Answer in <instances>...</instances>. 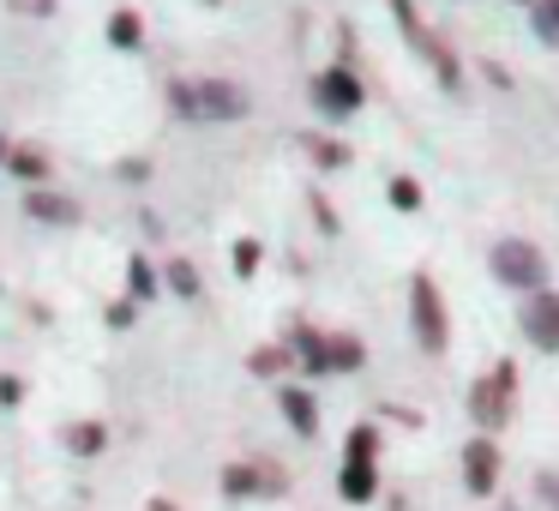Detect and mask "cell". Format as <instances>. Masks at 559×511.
<instances>
[{
    "instance_id": "cell-1",
    "label": "cell",
    "mask_w": 559,
    "mask_h": 511,
    "mask_svg": "<svg viewBox=\"0 0 559 511\" xmlns=\"http://www.w3.org/2000/svg\"><path fill=\"white\" fill-rule=\"evenodd\" d=\"M169 97L187 121H241L247 115V91L229 79H193V85H175Z\"/></svg>"
},
{
    "instance_id": "cell-2",
    "label": "cell",
    "mask_w": 559,
    "mask_h": 511,
    "mask_svg": "<svg viewBox=\"0 0 559 511\" xmlns=\"http://www.w3.org/2000/svg\"><path fill=\"white\" fill-rule=\"evenodd\" d=\"M487 265H493V277L506 283V289H542V277H547V259L535 253L530 241H499L493 253H487Z\"/></svg>"
},
{
    "instance_id": "cell-3",
    "label": "cell",
    "mask_w": 559,
    "mask_h": 511,
    "mask_svg": "<svg viewBox=\"0 0 559 511\" xmlns=\"http://www.w3.org/2000/svg\"><path fill=\"white\" fill-rule=\"evenodd\" d=\"M511 391H518V367H511V361H499L493 373L469 391V409H475V421H481L487 433L511 421Z\"/></svg>"
},
{
    "instance_id": "cell-4",
    "label": "cell",
    "mask_w": 559,
    "mask_h": 511,
    "mask_svg": "<svg viewBox=\"0 0 559 511\" xmlns=\"http://www.w3.org/2000/svg\"><path fill=\"white\" fill-rule=\"evenodd\" d=\"M409 319H415V343H421L427 355L445 349V301H439L433 277H415L409 283Z\"/></svg>"
},
{
    "instance_id": "cell-5",
    "label": "cell",
    "mask_w": 559,
    "mask_h": 511,
    "mask_svg": "<svg viewBox=\"0 0 559 511\" xmlns=\"http://www.w3.org/2000/svg\"><path fill=\"white\" fill-rule=\"evenodd\" d=\"M313 103L325 115H355L367 103V91H361V79H355L349 67H331V73L313 79Z\"/></svg>"
},
{
    "instance_id": "cell-6",
    "label": "cell",
    "mask_w": 559,
    "mask_h": 511,
    "mask_svg": "<svg viewBox=\"0 0 559 511\" xmlns=\"http://www.w3.org/2000/svg\"><path fill=\"white\" fill-rule=\"evenodd\" d=\"M523 331H530V343H535V349L559 355V295L535 289L530 301H523Z\"/></svg>"
},
{
    "instance_id": "cell-7",
    "label": "cell",
    "mask_w": 559,
    "mask_h": 511,
    "mask_svg": "<svg viewBox=\"0 0 559 511\" xmlns=\"http://www.w3.org/2000/svg\"><path fill=\"white\" fill-rule=\"evenodd\" d=\"M463 482H469V494H493L499 487V445L487 433L463 445Z\"/></svg>"
},
{
    "instance_id": "cell-8",
    "label": "cell",
    "mask_w": 559,
    "mask_h": 511,
    "mask_svg": "<svg viewBox=\"0 0 559 511\" xmlns=\"http://www.w3.org/2000/svg\"><path fill=\"white\" fill-rule=\"evenodd\" d=\"M283 415H289V427H295L301 439H313V433H319V403L307 397L301 385H283Z\"/></svg>"
},
{
    "instance_id": "cell-9",
    "label": "cell",
    "mask_w": 559,
    "mask_h": 511,
    "mask_svg": "<svg viewBox=\"0 0 559 511\" xmlns=\"http://www.w3.org/2000/svg\"><path fill=\"white\" fill-rule=\"evenodd\" d=\"M373 494H379L373 463H343V499H349V506H367Z\"/></svg>"
},
{
    "instance_id": "cell-10",
    "label": "cell",
    "mask_w": 559,
    "mask_h": 511,
    "mask_svg": "<svg viewBox=\"0 0 559 511\" xmlns=\"http://www.w3.org/2000/svg\"><path fill=\"white\" fill-rule=\"evenodd\" d=\"M103 445H109L103 421H73V427H67V451H79V457H97Z\"/></svg>"
},
{
    "instance_id": "cell-11",
    "label": "cell",
    "mask_w": 559,
    "mask_h": 511,
    "mask_svg": "<svg viewBox=\"0 0 559 511\" xmlns=\"http://www.w3.org/2000/svg\"><path fill=\"white\" fill-rule=\"evenodd\" d=\"M295 349H301V361L313 367V373H331V337H319V331H301V337H295Z\"/></svg>"
},
{
    "instance_id": "cell-12",
    "label": "cell",
    "mask_w": 559,
    "mask_h": 511,
    "mask_svg": "<svg viewBox=\"0 0 559 511\" xmlns=\"http://www.w3.org/2000/svg\"><path fill=\"white\" fill-rule=\"evenodd\" d=\"M530 25H535V37H542L547 49H559V0H535Z\"/></svg>"
},
{
    "instance_id": "cell-13",
    "label": "cell",
    "mask_w": 559,
    "mask_h": 511,
    "mask_svg": "<svg viewBox=\"0 0 559 511\" xmlns=\"http://www.w3.org/2000/svg\"><path fill=\"white\" fill-rule=\"evenodd\" d=\"M223 487H229V499H253V494H265V482H259V470H247V463H235V470H223Z\"/></svg>"
},
{
    "instance_id": "cell-14",
    "label": "cell",
    "mask_w": 559,
    "mask_h": 511,
    "mask_svg": "<svg viewBox=\"0 0 559 511\" xmlns=\"http://www.w3.org/2000/svg\"><path fill=\"white\" fill-rule=\"evenodd\" d=\"M343 451H349V463H373V451H379V433H373V427H349V439H343Z\"/></svg>"
},
{
    "instance_id": "cell-15",
    "label": "cell",
    "mask_w": 559,
    "mask_h": 511,
    "mask_svg": "<svg viewBox=\"0 0 559 511\" xmlns=\"http://www.w3.org/2000/svg\"><path fill=\"white\" fill-rule=\"evenodd\" d=\"M361 361H367L361 337H331V367H343V373H349V367H361Z\"/></svg>"
},
{
    "instance_id": "cell-16",
    "label": "cell",
    "mask_w": 559,
    "mask_h": 511,
    "mask_svg": "<svg viewBox=\"0 0 559 511\" xmlns=\"http://www.w3.org/2000/svg\"><path fill=\"white\" fill-rule=\"evenodd\" d=\"M307 151H313L319 169H343V163H349V151H343L337 139H307Z\"/></svg>"
},
{
    "instance_id": "cell-17",
    "label": "cell",
    "mask_w": 559,
    "mask_h": 511,
    "mask_svg": "<svg viewBox=\"0 0 559 511\" xmlns=\"http://www.w3.org/2000/svg\"><path fill=\"white\" fill-rule=\"evenodd\" d=\"M391 205H397V211H421V187H415L409 175H397V181H391Z\"/></svg>"
},
{
    "instance_id": "cell-18",
    "label": "cell",
    "mask_w": 559,
    "mask_h": 511,
    "mask_svg": "<svg viewBox=\"0 0 559 511\" xmlns=\"http://www.w3.org/2000/svg\"><path fill=\"white\" fill-rule=\"evenodd\" d=\"M127 283H133V295H139V301H151V295H157V277H151V265H145V259H133V265H127Z\"/></svg>"
},
{
    "instance_id": "cell-19",
    "label": "cell",
    "mask_w": 559,
    "mask_h": 511,
    "mask_svg": "<svg viewBox=\"0 0 559 511\" xmlns=\"http://www.w3.org/2000/svg\"><path fill=\"white\" fill-rule=\"evenodd\" d=\"M169 289L175 295H199V271L187 265V259H175V265H169Z\"/></svg>"
},
{
    "instance_id": "cell-20",
    "label": "cell",
    "mask_w": 559,
    "mask_h": 511,
    "mask_svg": "<svg viewBox=\"0 0 559 511\" xmlns=\"http://www.w3.org/2000/svg\"><path fill=\"white\" fill-rule=\"evenodd\" d=\"M13 163L19 175H31V181H43V175H49V157H43V151H19V157H7Z\"/></svg>"
},
{
    "instance_id": "cell-21",
    "label": "cell",
    "mask_w": 559,
    "mask_h": 511,
    "mask_svg": "<svg viewBox=\"0 0 559 511\" xmlns=\"http://www.w3.org/2000/svg\"><path fill=\"white\" fill-rule=\"evenodd\" d=\"M109 37L121 43V49H133V43H139V19H133V13H121V19L109 25Z\"/></svg>"
},
{
    "instance_id": "cell-22",
    "label": "cell",
    "mask_w": 559,
    "mask_h": 511,
    "mask_svg": "<svg viewBox=\"0 0 559 511\" xmlns=\"http://www.w3.org/2000/svg\"><path fill=\"white\" fill-rule=\"evenodd\" d=\"M235 271H241V277L259 271V241H235Z\"/></svg>"
},
{
    "instance_id": "cell-23",
    "label": "cell",
    "mask_w": 559,
    "mask_h": 511,
    "mask_svg": "<svg viewBox=\"0 0 559 511\" xmlns=\"http://www.w3.org/2000/svg\"><path fill=\"white\" fill-rule=\"evenodd\" d=\"M283 361H289L283 349H259V355H253V373H277Z\"/></svg>"
},
{
    "instance_id": "cell-24",
    "label": "cell",
    "mask_w": 559,
    "mask_h": 511,
    "mask_svg": "<svg viewBox=\"0 0 559 511\" xmlns=\"http://www.w3.org/2000/svg\"><path fill=\"white\" fill-rule=\"evenodd\" d=\"M535 494H542V499H547V506H554V511H559V475H547V470H542V475H535Z\"/></svg>"
},
{
    "instance_id": "cell-25",
    "label": "cell",
    "mask_w": 559,
    "mask_h": 511,
    "mask_svg": "<svg viewBox=\"0 0 559 511\" xmlns=\"http://www.w3.org/2000/svg\"><path fill=\"white\" fill-rule=\"evenodd\" d=\"M31 211H37V217H73V211H67V205H61V199H43V193H37V199H31Z\"/></svg>"
},
{
    "instance_id": "cell-26",
    "label": "cell",
    "mask_w": 559,
    "mask_h": 511,
    "mask_svg": "<svg viewBox=\"0 0 559 511\" xmlns=\"http://www.w3.org/2000/svg\"><path fill=\"white\" fill-rule=\"evenodd\" d=\"M151 511H175V506H169V499H151Z\"/></svg>"
},
{
    "instance_id": "cell-27",
    "label": "cell",
    "mask_w": 559,
    "mask_h": 511,
    "mask_svg": "<svg viewBox=\"0 0 559 511\" xmlns=\"http://www.w3.org/2000/svg\"><path fill=\"white\" fill-rule=\"evenodd\" d=\"M499 511H518V506H499Z\"/></svg>"
},
{
    "instance_id": "cell-28",
    "label": "cell",
    "mask_w": 559,
    "mask_h": 511,
    "mask_svg": "<svg viewBox=\"0 0 559 511\" xmlns=\"http://www.w3.org/2000/svg\"><path fill=\"white\" fill-rule=\"evenodd\" d=\"M211 7H217V0H211Z\"/></svg>"
},
{
    "instance_id": "cell-29",
    "label": "cell",
    "mask_w": 559,
    "mask_h": 511,
    "mask_svg": "<svg viewBox=\"0 0 559 511\" xmlns=\"http://www.w3.org/2000/svg\"><path fill=\"white\" fill-rule=\"evenodd\" d=\"M530 7H535V0H530Z\"/></svg>"
}]
</instances>
